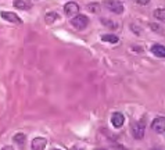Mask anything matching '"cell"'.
I'll return each mask as SVG.
<instances>
[{
  "label": "cell",
  "instance_id": "4",
  "mask_svg": "<svg viewBox=\"0 0 165 150\" xmlns=\"http://www.w3.org/2000/svg\"><path fill=\"white\" fill-rule=\"evenodd\" d=\"M151 129L157 133H162L165 131V117H158L151 122Z\"/></svg>",
  "mask_w": 165,
  "mask_h": 150
},
{
  "label": "cell",
  "instance_id": "20",
  "mask_svg": "<svg viewBox=\"0 0 165 150\" xmlns=\"http://www.w3.org/2000/svg\"><path fill=\"white\" fill-rule=\"evenodd\" d=\"M95 150H104V149H95Z\"/></svg>",
  "mask_w": 165,
  "mask_h": 150
},
{
  "label": "cell",
  "instance_id": "11",
  "mask_svg": "<svg viewBox=\"0 0 165 150\" xmlns=\"http://www.w3.org/2000/svg\"><path fill=\"white\" fill-rule=\"evenodd\" d=\"M57 20H60V15H58L57 13H47V14L44 15V21H46L47 24H53V22Z\"/></svg>",
  "mask_w": 165,
  "mask_h": 150
},
{
  "label": "cell",
  "instance_id": "15",
  "mask_svg": "<svg viewBox=\"0 0 165 150\" xmlns=\"http://www.w3.org/2000/svg\"><path fill=\"white\" fill-rule=\"evenodd\" d=\"M101 22L106 25V27H108L110 29H115V28H116V24H115V22L110 21L108 18H101Z\"/></svg>",
  "mask_w": 165,
  "mask_h": 150
},
{
  "label": "cell",
  "instance_id": "2",
  "mask_svg": "<svg viewBox=\"0 0 165 150\" xmlns=\"http://www.w3.org/2000/svg\"><path fill=\"white\" fill-rule=\"evenodd\" d=\"M104 4L110 11L115 13V14H122L124 13V4L118 0H106Z\"/></svg>",
  "mask_w": 165,
  "mask_h": 150
},
{
  "label": "cell",
  "instance_id": "12",
  "mask_svg": "<svg viewBox=\"0 0 165 150\" xmlns=\"http://www.w3.org/2000/svg\"><path fill=\"white\" fill-rule=\"evenodd\" d=\"M101 40H104V42H108V43H116L119 39H118V36H116V35L110 34V35H103Z\"/></svg>",
  "mask_w": 165,
  "mask_h": 150
},
{
  "label": "cell",
  "instance_id": "3",
  "mask_svg": "<svg viewBox=\"0 0 165 150\" xmlns=\"http://www.w3.org/2000/svg\"><path fill=\"white\" fill-rule=\"evenodd\" d=\"M71 24H72L76 29H85V28L87 27V24H89V20H87L86 15L78 14L71 20Z\"/></svg>",
  "mask_w": 165,
  "mask_h": 150
},
{
  "label": "cell",
  "instance_id": "5",
  "mask_svg": "<svg viewBox=\"0 0 165 150\" xmlns=\"http://www.w3.org/2000/svg\"><path fill=\"white\" fill-rule=\"evenodd\" d=\"M64 11H65L67 15H70V17H75L78 14V11H79V6L76 4V3L71 2V3H67L65 6H64Z\"/></svg>",
  "mask_w": 165,
  "mask_h": 150
},
{
  "label": "cell",
  "instance_id": "1",
  "mask_svg": "<svg viewBox=\"0 0 165 150\" xmlns=\"http://www.w3.org/2000/svg\"><path fill=\"white\" fill-rule=\"evenodd\" d=\"M144 129H146V124L143 120L136 121L132 124V135L136 139H142L144 136Z\"/></svg>",
  "mask_w": 165,
  "mask_h": 150
},
{
  "label": "cell",
  "instance_id": "6",
  "mask_svg": "<svg viewBox=\"0 0 165 150\" xmlns=\"http://www.w3.org/2000/svg\"><path fill=\"white\" fill-rule=\"evenodd\" d=\"M47 145V140L44 138H35L32 140V145H31V149L32 150H44Z\"/></svg>",
  "mask_w": 165,
  "mask_h": 150
},
{
  "label": "cell",
  "instance_id": "19",
  "mask_svg": "<svg viewBox=\"0 0 165 150\" xmlns=\"http://www.w3.org/2000/svg\"><path fill=\"white\" fill-rule=\"evenodd\" d=\"M0 150H14V149H13V146H4V147H2Z\"/></svg>",
  "mask_w": 165,
  "mask_h": 150
},
{
  "label": "cell",
  "instance_id": "10",
  "mask_svg": "<svg viewBox=\"0 0 165 150\" xmlns=\"http://www.w3.org/2000/svg\"><path fill=\"white\" fill-rule=\"evenodd\" d=\"M151 52H153L155 56L164 57V59H165V47L161 46V44H154V46L151 47Z\"/></svg>",
  "mask_w": 165,
  "mask_h": 150
},
{
  "label": "cell",
  "instance_id": "21",
  "mask_svg": "<svg viewBox=\"0 0 165 150\" xmlns=\"http://www.w3.org/2000/svg\"><path fill=\"white\" fill-rule=\"evenodd\" d=\"M53 150H60V149H53Z\"/></svg>",
  "mask_w": 165,
  "mask_h": 150
},
{
  "label": "cell",
  "instance_id": "13",
  "mask_svg": "<svg viewBox=\"0 0 165 150\" xmlns=\"http://www.w3.org/2000/svg\"><path fill=\"white\" fill-rule=\"evenodd\" d=\"M154 17L161 21H165V8H158L154 11Z\"/></svg>",
  "mask_w": 165,
  "mask_h": 150
},
{
  "label": "cell",
  "instance_id": "14",
  "mask_svg": "<svg viewBox=\"0 0 165 150\" xmlns=\"http://www.w3.org/2000/svg\"><path fill=\"white\" fill-rule=\"evenodd\" d=\"M87 10L92 13H99L100 11V4L99 3H89L87 4Z\"/></svg>",
  "mask_w": 165,
  "mask_h": 150
},
{
  "label": "cell",
  "instance_id": "8",
  "mask_svg": "<svg viewBox=\"0 0 165 150\" xmlns=\"http://www.w3.org/2000/svg\"><path fill=\"white\" fill-rule=\"evenodd\" d=\"M111 122H112V125H114L115 128H121V127L124 125V122H125V118L121 113H114L112 114V117H111Z\"/></svg>",
  "mask_w": 165,
  "mask_h": 150
},
{
  "label": "cell",
  "instance_id": "7",
  "mask_svg": "<svg viewBox=\"0 0 165 150\" xmlns=\"http://www.w3.org/2000/svg\"><path fill=\"white\" fill-rule=\"evenodd\" d=\"M2 17L4 20H7L10 22H14V24H21L22 20L18 17L15 13H8V11H2Z\"/></svg>",
  "mask_w": 165,
  "mask_h": 150
},
{
  "label": "cell",
  "instance_id": "9",
  "mask_svg": "<svg viewBox=\"0 0 165 150\" xmlns=\"http://www.w3.org/2000/svg\"><path fill=\"white\" fill-rule=\"evenodd\" d=\"M14 6L19 10H31L32 8V3L29 0H15Z\"/></svg>",
  "mask_w": 165,
  "mask_h": 150
},
{
  "label": "cell",
  "instance_id": "18",
  "mask_svg": "<svg viewBox=\"0 0 165 150\" xmlns=\"http://www.w3.org/2000/svg\"><path fill=\"white\" fill-rule=\"evenodd\" d=\"M136 2H137L139 4H142V6H146V4H148V2H150V0H136Z\"/></svg>",
  "mask_w": 165,
  "mask_h": 150
},
{
  "label": "cell",
  "instance_id": "17",
  "mask_svg": "<svg viewBox=\"0 0 165 150\" xmlns=\"http://www.w3.org/2000/svg\"><path fill=\"white\" fill-rule=\"evenodd\" d=\"M150 28L151 29H157V32H160V34H162V28L160 27V25H155V24H150Z\"/></svg>",
  "mask_w": 165,
  "mask_h": 150
},
{
  "label": "cell",
  "instance_id": "16",
  "mask_svg": "<svg viewBox=\"0 0 165 150\" xmlns=\"http://www.w3.org/2000/svg\"><path fill=\"white\" fill-rule=\"evenodd\" d=\"M14 142L18 143V145H24L25 135H24V133H17V135H14Z\"/></svg>",
  "mask_w": 165,
  "mask_h": 150
}]
</instances>
